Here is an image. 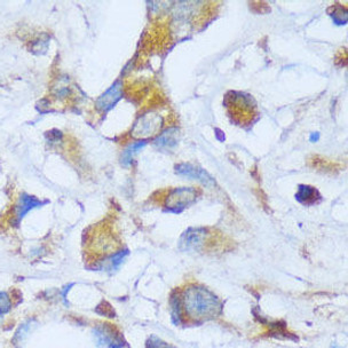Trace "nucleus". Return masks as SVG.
I'll list each match as a JSON object with an SVG mask.
<instances>
[{
    "mask_svg": "<svg viewBox=\"0 0 348 348\" xmlns=\"http://www.w3.org/2000/svg\"><path fill=\"white\" fill-rule=\"evenodd\" d=\"M95 339L99 342L101 347L106 348H120L121 347V339L118 338V335L112 332L109 329H103L100 326V329L94 330Z\"/></svg>",
    "mask_w": 348,
    "mask_h": 348,
    "instance_id": "0eeeda50",
    "label": "nucleus"
},
{
    "mask_svg": "<svg viewBox=\"0 0 348 348\" xmlns=\"http://www.w3.org/2000/svg\"><path fill=\"white\" fill-rule=\"evenodd\" d=\"M182 307L187 314L194 318H203L212 316L220 308V301L202 287H191L186 291L183 297Z\"/></svg>",
    "mask_w": 348,
    "mask_h": 348,
    "instance_id": "f257e3e1",
    "label": "nucleus"
},
{
    "mask_svg": "<svg viewBox=\"0 0 348 348\" xmlns=\"http://www.w3.org/2000/svg\"><path fill=\"white\" fill-rule=\"evenodd\" d=\"M11 309V299L7 292H0V314H6Z\"/></svg>",
    "mask_w": 348,
    "mask_h": 348,
    "instance_id": "f8f14e48",
    "label": "nucleus"
},
{
    "mask_svg": "<svg viewBox=\"0 0 348 348\" xmlns=\"http://www.w3.org/2000/svg\"><path fill=\"white\" fill-rule=\"evenodd\" d=\"M71 288H73V284H70V285H68V287L63 288V290H62L61 296H62V298H63V301H65V304H68V301H66V296H68V293L66 292H68Z\"/></svg>",
    "mask_w": 348,
    "mask_h": 348,
    "instance_id": "4468645a",
    "label": "nucleus"
},
{
    "mask_svg": "<svg viewBox=\"0 0 348 348\" xmlns=\"http://www.w3.org/2000/svg\"><path fill=\"white\" fill-rule=\"evenodd\" d=\"M163 125V118L158 114L154 111L147 112L144 116H141L133 127V135L135 137H145L153 136L156 134L159 128Z\"/></svg>",
    "mask_w": 348,
    "mask_h": 348,
    "instance_id": "f03ea898",
    "label": "nucleus"
},
{
    "mask_svg": "<svg viewBox=\"0 0 348 348\" xmlns=\"http://www.w3.org/2000/svg\"><path fill=\"white\" fill-rule=\"evenodd\" d=\"M195 190L191 188H178L166 198V208L172 212H181L195 200Z\"/></svg>",
    "mask_w": 348,
    "mask_h": 348,
    "instance_id": "7ed1b4c3",
    "label": "nucleus"
},
{
    "mask_svg": "<svg viewBox=\"0 0 348 348\" xmlns=\"http://www.w3.org/2000/svg\"><path fill=\"white\" fill-rule=\"evenodd\" d=\"M121 94H123V86H121V83H116L106 92V93L100 96L98 101H96V107H98L99 110L102 111L110 110L120 99Z\"/></svg>",
    "mask_w": 348,
    "mask_h": 348,
    "instance_id": "39448f33",
    "label": "nucleus"
},
{
    "mask_svg": "<svg viewBox=\"0 0 348 348\" xmlns=\"http://www.w3.org/2000/svg\"><path fill=\"white\" fill-rule=\"evenodd\" d=\"M175 172H177V174L181 175V177L198 180V181L204 183L207 187H212L215 184V181H213L212 178L210 177L206 172L195 165L180 164L175 167Z\"/></svg>",
    "mask_w": 348,
    "mask_h": 348,
    "instance_id": "20e7f679",
    "label": "nucleus"
},
{
    "mask_svg": "<svg viewBox=\"0 0 348 348\" xmlns=\"http://www.w3.org/2000/svg\"><path fill=\"white\" fill-rule=\"evenodd\" d=\"M320 198L318 192L309 186H300L299 191L297 194V199L300 203H313Z\"/></svg>",
    "mask_w": 348,
    "mask_h": 348,
    "instance_id": "9d476101",
    "label": "nucleus"
},
{
    "mask_svg": "<svg viewBox=\"0 0 348 348\" xmlns=\"http://www.w3.org/2000/svg\"><path fill=\"white\" fill-rule=\"evenodd\" d=\"M146 145H147L146 141H137V142H135V144H133L129 147H127L126 150H125V152L123 153V155H121V159H120L121 164L125 165V166L131 164L132 159L134 157L133 155L137 154L140 152V150L144 149Z\"/></svg>",
    "mask_w": 348,
    "mask_h": 348,
    "instance_id": "9b49d317",
    "label": "nucleus"
},
{
    "mask_svg": "<svg viewBox=\"0 0 348 348\" xmlns=\"http://www.w3.org/2000/svg\"><path fill=\"white\" fill-rule=\"evenodd\" d=\"M147 348H173V347L167 346V343H165L164 341L159 340L158 338H156V339H155V340H150L148 342V345H147Z\"/></svg>",
    "mask_w": 348,
    "mask_h": 348,
    "instance_id": "ddd939ff",
    "label": "nucleus"
},
{
    "mask_svg": "<svg viewBox=\"0 0 348 348\" xmlns=\"http://www.w3.org/2000/svg\"><path fill=\"white\" fill-rule=\"evenodd\" d=\"M44 203L40 202L38 198L33 197L28 194H22L19 198L18 207H16V219L19 221L27 215L28 212H30L32 208L38 207Z\"/></svg>",
    "mask_w": 348,
    "mask_h": 348,
    "instance_id": "6e6552de",
    "label": "nucleus"
},
{
    "mask_svg": "<svg viewBox=\"0 0 348 348\" xmlns=\"http://www.w3.org/2000/svg\"><path fill=\"white\" fill-rule=\"evenodd\" d=\"M206 236L204 229H188L181 237V247L183 250H196L203 245Z\"/></svg>",
    "mask_w": 348,
    "mask_h": 348,
    "instance_id": "423d86ee",
    "label": "nucleus"
},
{
    "mask_svg": "<svg viewBox=\"0 0 348 348\" xmlns=\"http://www.w3.org/2000/svg\"><path fill=\"white\" fill-rule=\"evenodd\" d=\"M179 140V132L177 128H170L162 134L161 136H158L155 140L154 145L156 146L158 149H172L174 148L178 144Z\"/></svg>",
    "mask_w": 348,
    "mask_h": 348,
    "instance_id": "1a4fd4ad",
    "label": "nucleus"
}]
</instances>
